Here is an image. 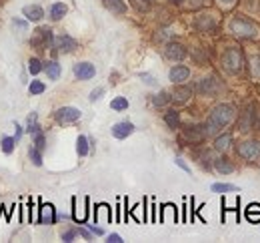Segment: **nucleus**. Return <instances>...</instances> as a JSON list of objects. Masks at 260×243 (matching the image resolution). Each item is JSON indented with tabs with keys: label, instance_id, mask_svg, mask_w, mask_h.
Masks as SVG:
<instances>
[{
	"label": "nucleus",
	"instance_id": "72a5a7b5",
	"mask_svg": "<svg viewBox=\"0 0 260 243\" xmlns=\"http://www.w3.org/2000/svg\"><path fill=\"white\" fill-rule=\"evenodd\" d=\"M42 69H44V65H42L38 59H32V61H30V67H28L30 74H38V72H40Z\"/></svg>",
	"mask_w": 260,
	"mask_h": 243
},
{
	"label": "nucleus",
	"instance_id": "412c9836",
	"mask_svg": "<svg viewBox=\"0 0 260 243\" xmlns=\"http://www.w3.org/2000/svg\"><path fill=\"white\" fill-rule=\"evenodd\" d=\"M190 89L188 87H178L176 91H174V95H172V99L176 101V103H186L188 99H190Z\"/></svg>",
	"mask_w": 260,
	"mask_h": 243
},
{
	"label": "nucleus",
	"instance_id": "f3484780",
	"mask_svg": "<svg viewBox=\"0 0 260 243\" xmlns=\"http://www.w3.org/2000/svg\"><path fill=\"white\" fill-rule=\"evenodd\" d=\"M254 109L252 106H248L246 111H244V115H242V119H240V131H250L252 129V125H254Z\"/></svg>",
	"mask_w": 260,
	"mask_h": 243
},
{
	"label": "nucleus",
	"instance_id": "f8f14e48",
	"mask_svg": "<svg viewBox=\"0 0 260 243\" xmlns=\"http://www.w3.org/2000/svg\"><path fill=\"white\" fill-rule=\"evenodd\" d=\"M134 133V125L132 123H116L114 127H112V135L116 137V139H126Z\"/></svg>",
	"mask_w": 260,
	"mask_h": 243
},
{
	"label": "nucleus",
	"instance_id": "473e14b6",
	"mask_svg": "<svg viewBox=\"0 0 260 243\" xmlns=\"http://www.w3.org/2000/svg\"><path fill=\"white\" fill-rule=\"evenodd\" d=\"M44 143H46V139H44V135L38 131V133H34V147L38 149V151H42L44 149Z\"/></svg>",
	"mask_w": 260,
	"mask_h": 243
},
{
	"label": "nucleus",
	"instance_id": "6e6552de",
	"mask_svg": "<svg viewBox=\"0 0 260 243\" xmlns=\"http://www.w3.org/2000/svg\"><path fill=\"white\" fill-rule=\"evenodd\" d=\"M164 55H166L168 61H182L186 57V48L182 44H178V42H170V44H166Z\"/></svg>",
	"mask_w": 260,
	"mask_h": 243
},
{
	"label": "nucleus",
	"instance_id": "4c0bfd02",
	"mask_svg": "<svg viewBox=\"0 0 260 243\" xmlns=\"http://www.w3.org/2000/svg\"><path fill=\"white\" fill-rule=\"evenodd\" d=\"M76 233H78V229H70V231L62 233V239H64V241H72V239L76 237Z\"/></svg>",
	"mask_w": 260,
	"mask_h": 243
},
{
	"label": "nucleus",
	"instance_id": "c03bdc74",
	"mask_svg": "<svg viewBox=\"0 0 260 243\" xmlns=\"http://www.w3.org/2000/svg\"><path fill=\"white\" fill-rule=\"evenodd\" d=\"M78 233H80L82 237H86V239H90V237H92V235H90V233H88L86 229H78Z\"/></svg>",
	"mask_w": 260,
	"mask_h": 243
},
{
	"label": "nucleus",
	"instance_id": "49530a36",
	"mask_svg": "<svg viewBox=\"0 0 260 243\" xmlns=\"http://www.w3.org/2000/svg\"><path fill=\"white\" fill-rule=\"evenodd\" d=\"M170 2H176V4H178V2H182V0H170Z\"/></svg>",
	"mask_w": 260,
	"mask_h": 243
},
{
	"label": "nucleus",
	"instance_id": "6ab92c4d",
	"mask_svg": "<svg viewBox=\"0 0 260 243\" xmlns=\"http://www.w3.org/2000/svg\"><path fill=\"white\" fill-rule=\"evenodd\" d=\"M66 12H68V8H66L64 2H56L50 6V18L52 20H60L62 16H66Z\"/></svg>",
	"mask_w": 260,
	"mask_h": 243
},
{
	"label": "nucleus",
	"instance_id": "f704fd0d",
	"mask_svg": "<svg viewBox=\"0 0 260 243\" xmlns=\"http://www.w3.org/2000/svg\"><path fill=\"white\" fill-rule=\"evenodd\" d=\"M44 83H40V80H32V85H30V93L32 95H40V93H44Z\"/></svg>",
	"mask_w": 260,
	"mask_h": 243
},
{
	"label": "nucleus",
	"instance_id": "dca6fc26",
	"mask_svg": "<svg viewBox=\"0 0 260 243\" xmlns=\"http://www.w3.org/2000/svg\"><path fill=\"white\" fill-rule=\"evenodd\" d=\"M22 14H24L28 20L38 22V20L44 16V10H42L40 6H36V4H30V6H24V8H22Z\"/></svg>",
	"mask_w": 260,
	"mask_h": 243
},
{
	"label": "nucleus",
	"instance_id": "c85d7f7f",
	"mask_svg": "<svg viewBox=\"0 0 260 243\" xmlns=\"http://www.w3.org/2000/svg\"><path fill=\"white\" fill-rule=\"evenodd\" d=\"M246 217H248L250 221H260V205H248Z\"/></svg>",
	"mask_w": 260,
	"mask_h": 243
},
{
	"label": "nucleus",
	"instance_id": "a211bd4d",
	"mask_svg": "<svg viewBox=\"0 0 260 243\" xmlns=\"http://www.w3.org/2000/svg\"><path fill=\"white\" fill-rule=\"evenodd\" d=\"M102 2H104V6H106L108 10H112V12H116V14H124V12H126L124 0H102Z\"/></svg>",
	"mask_w": 260,
	"mask_h": 243
},
{
	"label": "nucleus",
	"instance_id": "2f4dec72",
	"mask_svg": "<svg viewBox=\"0 0 260 243\" xmlns=\"http://www.w3.org/2000/svg\"><path fill=\"white\" fill-rule=\"evenodd\" d=\"M250 74L254 78H260V55L258 57H252V65H250Z\"/></svg>",
	"mask_w": 260,
	"mask_h": 243
},
{
	"label": "nucleus",
	"instance_id": "ea45409f",
	"mask_svg": "<svg viewBox=\"0 0 260 243\" xmlns=\"http://www.w3.org/2000/svg\"><path fill=\"white\" fill-rule=\"evenodd\" d=\"M14 26L20 29V31H26V29H28V24H26L24 20H14Z\"/></svg>",
	"mask_w": 260,
	"mask_h": 243
},
{
	"label": "nucleus",
	"instance_id": "a878e982",
	"mask_svg": "<svg viewBox=\"0 0 260 243\" xmlns=\"http://www.w3.org/2000/svg\"><path fill=\"white\" fill-rule=\"evenodd\" d=\"M26 129L28 133H38V113H30L28 115V121H26Z\"/></svg>",
	"mask_w": 260,
	"mask_h": 243
},
{
	"label": "nucleus",
	"instance_id": "de8ad7c7",
	"mask_svg": "<svg viewBox=\"0 0 260 243\" xmlns=\"http://www.w3.org/2000/svg\"><path fill=\"white\" fill-rule=\"evenodd\" d=\"M148 2H150V0H148Z\"/></svg>",
	"mask_w": 260,
	"mask_h": 243
},
{
	"label": "nucleus",
	"instance_id": "4be33fe9",
	"mask_svg": "<svg viewBox=\"0 0 260 243\" xmlns=\"http://www.w3.org/2000/svg\"><path fill=\"white\" fill-rule=\"evenodd\" d=\"M44 70H46L48 78H52V80H56V78L60 76V65H58L56 61H50V63H46V65H44Z\"/></svg>",
	"mask_w": 260,
	"mask_h": 243
},
{
	"label": "nucleus",
	"instance_id": "37998d69",
	"mask_svg": "<svg viewBox=\"0 0 260 243\" xmlns=\"http://www.w3.org/2000/svg\"><path fill=\"white\" fill-rule=\"evenodd\" d=\"M176 165H178V167H182V169H184L186 173H190V169H188V165H186V163H184L182 159H176Z\"/></svg>",
	"mask_w": 260,
	"mask_h": 243
},
{
	"label": "nucleus",
	"instance_id": "393cba45",
	"mask_svg": "<svg viewBox=\"0 0 260 243\" xmlns=\"http://www.w3.org/2000/svg\"><path fill=\"white\" fill-rule=\"evenodd\" d=\"M76 151H78L80 157H86L88 155V139L84 135H80L78 141H76Z\"/></svg>",
	"mask_w": 260,
	"mask_h": 243
},
{
	"label": "nucleus",
	"instance_id": "2eb2a0df",
	"mask_svg": "<svg viewBox=\"0 0 260 243\" xmlns=\"http://www.w3.org/2000/svg\"><path fill=\"white\" fill-rule=\"evenodd\" d=\"M54 219H56V211H54V207H52L50 203L42 205L40 215H38V221H40V223H54Z\"/></svg>",
	"mask_w": 260,
	"mask_h": 243
},
{
	"label": "nucleus",
	"instance_id": "bb28decb",
	"mask_svg": "<svg viewBox=\"0 0 260 243\" xmlns=\"http://www.w3.org/2000/svg\"><path fill=\"white\" fill-rule=\"evenodd\" d=\"M14 145H16V139L14 137H2V151L6 155H10L14 151Z\"/></svg>",
	"mask_w": 260,
	"mask_h": 243
},
{
	"label": "nucleus",
	"instance_id": "aec40b11",
	"mask_svg": "<svg viewBox=\"0 0 260 243\" xmlns=\"http://www.w3.org/2000/svg\"><path fill=\"white\" fill-rule=\"evenodd\" d=\"M214 167H216V171H220V173H232V171H234V165L230 163V159H226V157L216 159V161H214Z\"/></svg>",
	"mask_w": 260,
	"mask_h": 243
},
{
	"label": "nucleus",
	"instance_id": "7ed1b4c3",
	"mask_svg": "<svg viewBox=\"0 0 260 243\" xmlns=\"http://www.w3.org/2000/svg\"><path fill=\"white\" fill-rule=\"evenodd\" d=\"M222 65H224V69L228 72H240L242 70V65H244V61H242V52L238 50V48H228L226 52L222 55Z\"/></svg>",
	"mask_w": 260,
	"mask_h": 243
},
{
	"label": "nucleus",
	"instance_id": "58836bf2",
	"mask_svg": "<svg viewBox=\"0 0 260 243\" xmlns=\"http://www.w3.org/2000/svg\"><path fill=\"white\" fill-rule=\"evenodd\" d=\"M132 2H134V6L140 8V10H146V6H148V0H132Z\"/></svg>",
	"mask_w": 260,
	"mask_h": 243
},
{
	"label": "nucleus",
	"instance_id": "0eeeda50",
	"mask_svg": "<svg viewBox=\"0 0 260 243\" xmlns=\"http://www.w3.org/2000/svg\"><path fill=\"white\" fill-rule=\"evenodd\" d=\"M52 46H54L58 52H70V50L76 48V40L70 38L68 35H60L52 40Z\"/></svg>",
	"mask_w": 260,
	"mask_h": 243
},
{
	"label": "nucleus",
	"instance_id": "423d86ee",
	"mask_svg": "<svg viewBox=\"0 0 260 243\" xmlns=\"http://www.w3.org/2000/svg\"><path fill=\"white\" fill-rule=\"evenodd\" d=\"M54 119L58 123H74V121L80 119V111L76 106H62L54 113Z\"/></svg>",
	"mask_w": 260,
	"mask_h": 243
},
{
	"label": "nucleus",
	"instance_id": "a18cd8bd",
	"mask_svg": "<svg viewBox=\"0 0 260 243\" xmlns=\"http://www.w3.org/2000/svg\"><path fill=\"white\" fill-rule=\"evenodd\" d=\"M218 2H220L224 8H228V6H232V4H234V0H218Z\"/></svg>",
	"mask_w": 260,
	"mask_h": 243
},
{
	"label": "nucleus",
	"instance_id": "9d476101",
	"mask_svg": "<svg viewBox=\"0 0 260 243\" xmlns=\"http://www.w3.org/2000/svg\"><path fill=\"white\" fill-rule=\"evenodd\" d=\"M52 40H54V36H52L50 29H38L32 44L34 46H52Z\"/></svg>",
	"mask_w": 260,
	"mask_h": 243
},
{
	"label": "nucleus",
	"instance_id": "7c9ffc66",
	"mask_svg": "<svg viewBox=\"0 0 260 243\" xmlns=\"http://www.w3.org/2000/svg\"><path fill=\"white\" fill-rule=\"evenodd\" d=\"M170 101H172V97H170L168 93H158V95L154 97V104H156V106H164V104H168Z\"/></svg>",
	"mask_w": 260,
	"mask_h": 243
},
{
	"label": "nucleus",
	"instance_id": "4468645a",
	"mask_svg": "<svg viewBox=\"0 0 260 243\" xmlns=\"http://www.w3.org/2000/svg\"><path fill=\"white\" fill-rule=\"evenodd\" d=\"M196 26H198L200 31H204V33H210V31H214L216 20H214V16H212V14H204V16H198Z\"/></svg>",
	"mask_w": 260,
	"mask_h": 243
},
{
	"label": "nucleus",
	"instance_id": "5701e85b",
	"mask_svg": "<svg viewBox=\"0 0 260 243\" xmlns=\"http://www.w3.org/2000/svg\"><path fill=\"white\" fill-rule=\"evenodd\" d=\"M164 121H166V125L170 129H178V125H180V119H178V113L176 111H168L166 117H164Z\"/></svg>",
	"mask_w": 260,
	"mask_h": 243
},
{
	"label": "nucleus",
	"instance_id": "c9c22d12",
	"mask_svg": "<svg viewBox=\"0 0 260 243\" xmlns=\"http://www.w3.org/2000/svg\"><path fill=\"white\" fill-rule=\"evenodd\" d=\"M30 159H32L34 165H38V167L42 165V157H40V151H38L36 147H34V149H30Z\"/></svg>",
	"mask_w": 260,
	"mask_h": 243
},
{
	"label": "nucleus",
	"instance_id": "20e7f679",
	"mask_svg": "<svg viewBox=\"0 0 260 243\" xmlns=\"http://www.w3.org/2000/svg\"><path fill=\"white\" fill-rule=\"evenodd\" d=\"M238 155L246 161H256L260 159V143L258 141H244L238 145Z\"/></svg>",
	"mask_w": 260,
	"mask_h": 243
},
{
	"label": "nucleus",
	"instance_id": "a19ab883",
	"mask_svg": "<svg viewBox=\"0 0 260 243\" xmlns=\"http://www.w3.org/2000/svg\"><path fill=\"white\" fill-rule=\"evenodd\" d=\"M140 78H144V83H146V85H156V80H154L150 74H140Z\"/></svg>",
	"mask_w": 260,
	"mask_h": 243
},
{
	"label": "nucleus",
	"instance_id": "ddd939ff",
	"mask_svg": "<svg viewBox=\"0 0 260 243\" xmlns=\"http://www.w3.org/2000/svg\"><path fill=\"white\" fill-rule=\"evenodd\" d=\"M188 74H190V70L186 69V67H182V65H176V67H172L170 69V80L172 83H182V80H186L188 78Z\"/></svg>",
	"mask_w": 260,
	"mask_h": 243
},
{
	"label": "nucleus",
	"instance_id": "39448f33",
	"mask_svg": "<svg viewBox=\"0 0 260 243\" xmlns=\"http://www.w3.org/2000/svg\"><path fill=\"white\" fill-rule=\"evenodd\" d=\"M196 91L202 95V97H214L218 93V80L214 76H208V78H202L198 85H196Z\"/></svg>",
	"mask_w": 260,
	"mask_h": 243
},
{
	"label": "nucleus",
	"instance_id": "79ce46f5",
	"mask_svg": "<svg viewBox=\"0 0 260 243\" xmlns=\"http://www.w3.org/2000/svg\"><path fill=\"white\" fill-rule=\"evenodd\" d=\"M108 241H110V243H120V241H122V237H120V235H116V233H112V235H108Z\"/></svg>",
	"mask_w": 260,
	"mask_h": 243
},
{
	"label": "nucleus",
	"instance_id": "e433bc0d",
	"mask_svg": "<svg viewBox=\"0 0 260 243\" xmlns=\"http://www.w3.org/2000/svg\"><path fill=\"white\" fill-rule=\"evenodd\" d=\"M102 95H104V89H102V87H98V89H94V91L90 93V101H98Z\"/></svg>",
	"mask_w": 260,
	"mask_h": 243
},
{
	"label": "nucleus",
	"instance_id": "b1692460",
	"mask_svg": "<svg viewBox=\"0 0 260 243\" xmlns=\"http://www.w3.org/2000/svg\"><path fill=\"white\" fill-rule=\"evenodd\" d=\"M230 143H232V135H222V137H218L214 141V149L216 151H226L230 147Z\"/></svg>",
	"mask_w": 260,
	"mask_h": 243
},
{
	"label": "nucleus",
	"instance_id": "1a4fd4ad",
	"mask_svg": "<svg viewBox=\"0 0 260 243\" xmlns=\"http://www.w3.org/2000/svg\"><path fill=\"white\" fill-rule=\"evenodd\" d=\"M74 74L80 80H88L96 74V69H94L92 63H78V65H74Z\"/></svg>",
	"mask_w": 260,
	"mask_h": 243
},
{
	"label": "nucleus",
	"instance_id": "f257e3e1",
	"mask_svg": "<svg viewBox=\"0 0 260 243\" xmlns=\"http://www.w3.org/2000/svg\"><path fill=\"white\" fill-rule=\"evenodd\" d=\"M234 117H236V111H234L232 104H218V106L210 113V117H208V121H206V125H204L206 135H214V133L222 131L224 127H228V125L234 121Z\"/></svg>",
	"mask_w": 260,
	"mask_h": 243
},
{
	"label": "nucleus",
	"instance_id": "c756f323",
	"mask_svg": "<svg viewBox=\"0 0 260 243\" xmlns=\"http://www.w3.org/2000/svg\"><path fill=\"white\" fill-rule=\"evenodd\" d=\"M212 191L214 193H228V191H236V187L234 185H226V183H214Z\"/></svg>",
	"mask_w": 260,
	"mask_h": 243
},
{
	"label": "nucleus",
	"instance_id": "f03ea898",
	"mask_svg": "<svg viewBox=\"0 0 260 243\" xmlns=\"http://www.w3.org/2000/svg\"><path fill=\"white\" fill-rule=\"evenodd\" d=\"M228 29H230V33L236 36H242V38H256L260 35V29L256 24H252L250 20H246V18H242V16H236V18H232L230 20V24H228Z\"/></svg>",
	"mask_w": 260,
	"mask_h": 243
},
{
	"label": "nucleus",
	"instance_id": "9b49d317",
	"mask_svg": "<svg viewBox=\"0 0 260 243\" xmlns=\"http://www.w3.org/2000/svg\"><path fill=\"white\" fill-rule=\"evenodd\" d=\"M182 135H184V139L188 141V143H200V141L204 139L206 131H204V127H196V125H192V127H186Z\"/></svg>",
	"mask_w": 260,
	"mask_h": 243
},
{
	"label": "nucleus",
	"instance_id": "cd10ccee",
	"mask_svg": "<svg viewBox=\"0 0 260 243\" xmlns=\"http://www.w3.org/2000/svg\"><path fill=\"white\" fill-rule=\"evenodd\" d=\"M110 106H112L114 111H126V109H128V101H126L124 97H116V99L110 103Z\"/></svg>",
	"mask_w": 260,
	"mask_h": 243
}]
</instances>
